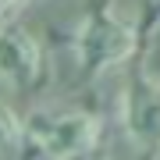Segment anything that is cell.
Instances as JSON below:
<instances>
[{
	"label": "cell",
	"instance_id": "1",
	"mask_svg": "<svg viewBox=\"0 0 160 160\" xmlns=\"http://www.w3.org/2000/svg\"><path fill=\"white\" fill-rule=\"evenodd\" d=\"M103 125L89 110H36L22 121V142L46 160H82L100 146Z\"/></svg>",
	"mask_w": 160,
	"mask_h": 160
},
{
	"label": "cell",
	"instance_id": "2",
	"mask_svg": "<svg viewBox=\"0 0 160 160\" xmlns=\"http://www.w3.org/2000/svg\"><path fill=\"white\" fill-rule=\"evenodd\" d=\"M135 25L128 18H121L114 11V4L107 7H92V11L82 18L78 25V43H75V53H78V64L89 75L107 71L125 64L132 53H135Z\"/></svg>",
	"mask_w": 160,
	"mask_h": 160
},
{
	"label": "cell",
	"instance_id": "3",
	"mask_svg": "<svg viewBox=\"0 0 160 160\" xmlns=\"http://www.w3.org/2000/svg\"><path fill=\"white\" fill-rule=\"evenodd\" d=\"M121 125L128 139L142 149H160V78L139 71L125 86Z\"/></svg>",
	"mask_w": 160,
	"mask_h": 160
},
{
	"label": "cell",
	"instance_id": "4",
	"mask_svg": "<svg viewBox=\"0 0 160 160\" xmlns=\"http://www.w3.org/2000/svg\"><path fill=\"white\" fill-rule=\"evenodd\" d=\"M0 78L14 89H32L43 78V46L22 25L0 29Z\"/></svg>",
	"mask_w": 160,
	"mask_h": 160
},
{
	"label": "cell",
	"instance_id": "5",
	"mask_svg": "<svg viewBox=\"0 0 160 160\" xmlns=\"http://www.w3.org/2000/svg\"><path fill=\"white\" fill-rule=\"evenodd\" d=\"M18 142H22V118L0 100V153L14 149Z\"/></svg>",
	"mask_w": 160,
	"mask_h": 160
},
{
	"label": "cell",
	"instance_id": "6",
	"mask_svg": "<svg viewBox=\"0 0 160 160\" xmlns=\"http://www.w3.org/2000/svg\"><path fill=\"white\" fill-rule=\"evenodd\" d=\"M14 7H18V0H0V29H4V25H11Z\"/></svg>",
	"mask_w": 160,
	"mask_h": 160
},
{
	"label": "cell",
	"instance_id": "7",
	"mask_svg": "<svg viewBox=\"0 0 160 160\" xmlns=\"http://www.w3.org/2000/svg\"><path fill=\"white\" fill-rule=\"evenodd\" d=\"M18 4H25V0H18Z\"/></svg>",
	"mask_w": 160,
	"mask_h": 160
}]
</instances>
